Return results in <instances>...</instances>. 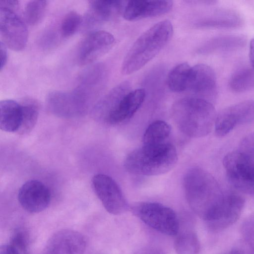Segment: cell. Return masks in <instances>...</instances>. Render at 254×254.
I'll use <instances>...</instances> for the list:
<instances>
[{
    "label": "cell",
    "instance_id": "6da1fadb",
    "mask_svg": "<svg viewBox=\"0 0 254 254\" xmlns=\"http://www.w3.org/2000/svg\"><path fill=\"white\" fill-rule=\"evenodd\" d=\"M183 186L190 207L205 222L227 191L209 173L198 168L190 169L186 173Z\"/></svg>",
    "mask_w": 254,
    "mask_h": 254
},
{
    "label": "cell",
    "instance_id": "7a4b0ae2",
    "mask_svg": "<svg viewBox=\"0 0 254 254\" xmlns=\"http://www.w3.org/2000/svg\"><path fill=\"white\" fill-rule=\"evenodd\" d=\"M171 114L178 127L185 134L194 138L209 133L217 116L212 103L193 97L177 100L172 106Z\"/></svg>",
    "mask_w": 254,
    "mask_h": 254
},
{
    "label": "cell",
    "instance_id": "3957f363",
    "mask_svg": "<svg viewBox=\"0 0 254 254\" xmlns=\"http://www.w3.org/2000/svg\"><path fill=\"white\" fill-rule=\"evenodd\" d=\"M173 27L168 20L160 21L144 32L133 43L122 64V72L131 74L144 66L166 45Z\"/></svg>",
    "mask_w": 254,
    "mask_h": 254
},
{
    "label": "cell",
    "instance_id": "277c9868",
    "mask_svg": "<svg viewBox=\"0 0 254 254\" xmlns=\"http://www.w3.org/2000/svg\"><path fill=\"white\" fill-rule=\"evenodd\" d=\"M178 160L175 147L169 142L143 145L130 153L124 162L128 172L142 176H157L166 173Z\"/></svg>",
    "mask_w": 254,
    "mask_h": 254
},
{
    "label": "cell",
    "instance_id": "5b68a950",
    "mask_svg": "<svg viewBox=\"0 0 254 254\" xmlns=\"http://www.w3.org/2000/svg\"><path fill=\"white\" fill-rule=\"evenodd\" d=\"M223 164L230 183L237 190L254 195V154L248 149L225 155Z\"/></svg>",
    "mask_w": 254,
    "mask_h": 254
},
{
    "label": "cell",
    "instance_id": "8992f818",
    "mask_svg": "<svg viewBox=\"0 0 254 254\" xmlns=\"http://www.w3.org/2000/svg\"><path fill=\"white\" fill-rule=\"evenodd\" d=\"M132 210L152 229L168 236H176L178 234V218L171 208L157 202H141L132 206Z\"/></svg>",
    "mask_w": 254,
    "mask_h": 254
},
{
    "label": "cell",
    "instance_id": "52a82bcc",
    "mask_svg": "<svg viewBox=\"0 0 254 254\" xmlns=\"http://www.w3.org/2000/svg\"><path fill=\"white\" fill-rule=\"evenodd\" d=\"M92 98L77 86L68 91H53L47 98L49 109L54 114L64 117L78 115L85 112Z\"/></svg>",
    "mask_w": 254,
    "mask_h": 254
},
{
    "label": "cell",
    "instance_id": "ba28073f",
    "mask_svg": "<svg viewBox=\"0 0 254 254\" xmlns=\"http://www.w3.org/2000/svg\"><path fill=\"white\" fill-rule=\"evenodd\" d=\"M93 189L109 213L119 215L126 212L128 204L120 187L110 176L102 174L92 179Z\"/></svg>",
    "mask_w": 254,
    "mask_h": 254
},
{
    "label": "cell",
    "instance_id": "9c48e42d",
    "mask_svg": "<svg viewBox=\"0 0 254 254\" xmlns=\"http://www.w3.org/2000/svg\"><path fill=\"white\" fill-rule=\"evenodd\" d=\"M245 205V199L240 194L227 191L206 222L214 232L223 230L232 225L239 218Z\"/></svg>",
    "mask_w": 254,
    "mask_h": 254
},
{
    "label": "cell",
    "instance_id": "30bf717a",
    "mask_svg": "<svg viewBox=\"0 0 254 254\" xmlns=\"http://www.w3.org/2000/svg\"><path fill=\"white\" fill-rule=\"evenodd\" d=\"M254 121V101L245 100L228 107L217 115L214 128L216 134L224 136L239 125Z\"/></svg>",
    "mask_w": 254,
    "mask_h": 254
},
{
    "label": "cell",
    "instance_id": "8fae6325",
    "mask_svg": "<svg viewBox=\"0 0 254 254\" xmlns=\"http://www.w3.org/2000/svg\"><path fill=\"white\" fill-rule=\"evenodd\" d=\"M0 33L1 41L10 49L18 51L25 47L27 27L11 9L0 7Z\"/></svg>",
    "mask_w": 254,
    "mask_h": 254
},
{
    "label": "cell",
    "instance_id": "7c38bea8",
    "mask_svg": "<svg viewBox=\"0 0 254 254\" xmlns=\"http://www.w3.org/2000/svg\"><path fill=\"white\" fill-rule=\"evenodd\" d=\"M110 33L104 30L92 31L81 42L78 50V60L81 64L92 63L108 52L115 43Z\"/></svg>",
    "mask_w": 254,
    "mask_h": 254
},
{
    "label": "cell",
    "instance_id": "4fadbf2b",
    "mask_svg": "<svg viewBox=\"0 0 254 254\" xmlns=\"http://www.w3.org/2000/svg\"><path fill=\"white\" fill-rule=\"evenodd\" d=\"M213 69L204 64H197L191 67L187 90L195 96L193 97L211 103L216 95V80Z\"/></svg>",
    "mask_w": 254,
    "mask_h": 254
},
{
    "label": "cell",
    "instance_id": "5bb4252c",
    "mask_svg": "<svg viewBox=\"0 0 254 254\" xmlns=\"http://www.w3.org/2000/svg\"><path fill=\"white\" fill-rule=\"evenodd\" d=\"M18 200L22 207L30 213H39L47 208L51 193L44 184L37 180L26 182L19 189Z\"/></svg>",
    "mask_w": 254,
    "mask_h": 254
},
{
    "label": "cell",
    "instance_id": "9a60e30c",
    "mask_svg": "<svg viewBox=\"0 0 254 254\" xmlns=\"http://www.w3.org/2000/svg\"><path fill=\"white\" fill-rule=\"evenodd\" d=\"M86 241L80 233L69 229L59 231L48 241L43 254H84Z\"/></svg>",
    "mask_w": 254,
    "mask_h": 254
},
{
    "label": "cell",
    "instance_id": "2e32d148",
    "mask_svg": "<svg viewBox=\"0 0 254 254\" xmlns=\"http://www.w3.org/2000/svg\"><path fill=\"white\" fill-rule=\"evenodd\" d=\"M173 5L171 0L127 1L123 13L128 21L137 20L164 14L169 11Z\"/></svg>",
    "mask_w": 254,
    "mask_h": 254
},
{
    "label": "cell",
    "instance_id": "e0dca14e",
    "mask_svg": "<svg viewBox=\"0 0 254 254\" xmlns=\"http://www.w3.org/2000/svg\"><path fill=\"white\" fill-rule=\"evenodd\" d=\"M145 97L143 89L130 90L122 98L106 123L116 125L128 120L140 107Z\"/></svg>",
    "mask_w": 254,
    "mask_h": 254
},
{
    "label": "cell",
    "instance_id": "ac0fdd59",
    "mask_svg": "<svg viewBox=\"0 0 254 254\" xmlns=\"http://www.w3.org/2000/svg\"><path fill=\"white\" fill-rule=\"evenodd\" d=\"M130 90L128 81H124L113 88L95 105L94 116L106 122L122 98Z\"/></svg>",
    "mask_w": 254,
    "mask_h": 254
},
{
    "label": "cell",
    "instance_id": "d6986e66",
    "mask_svg": "<svg viewBox=\"0 0 254 254\" xmlns=\"http://www.w3.org/2000/svg\"><path fill=\"white\" fill-rule=\"evenodd\" d=\"M23 112L20 103L11 99L0 102V127L6 132H17L22 124Z\"/></svg>",
    "mask_w": 254,
    "mask_h": 254
},
{
    "label": "cell",
    "instance_id": "ffe728a7",
    "mask_svg": "<svg viewBox=\"0 0 254 254\" xmlns=\"http://www.w3.org/2000/svg\"><path fill=\"white\" fill-rule=\"evenodd\" d=\"M127 1L94 0L89 1L90 20L97 22L111 20L124 12Z\"/></svg>",
    "mask_w": 254,
    "mask_h": 254
},
{
    "label": "cell",
    "instance_id": "44dd1931",
    "mask_svg": "<svg viewBox=\"0 0 254 254\" xmlns=\"http://www.w3.org/2000/svg\"><path fill=\"white\" fill-rule=\"evenodd\" d=\"M191 67L183 63L172 69L167 77V84L171 91L180 92L187 90Z\"/></svg>",
    "mask_w": 254,
    "mask_h": 254
},
{
    "label": "cell",
    "instance_id": "7402d4cb",
    "mask_svg": "<svg viewBox=\"0 0 254 254\" xmlns=\"http://www.w3.org/2000/svg\"><path fill=\"white\" fill-rule=\"evenodd\" d=\"M23 112L21 126L17 133L24 134L29 132L35 126L39 116L38 102L34 99L25 98L20 102Z\"/></svg>",
    "mask_w": 254,
    "mask_h": 254
},
{
    "label": "cell",
    "instance_id": "603a6c76",
    "mask_svg": "<svg viewBox=\"0 0 254 254\" xmlns=\"http://www.w3.org/2000/svg\"><path fill=\"white\" fill-rule=\"evenodd\" d=\"M170 125L165 121L157 120L152 122L145 131L144 145H155L165 142L171 132Z\"/></svg>",
    "mask_w": 254,
    "mask_h": 254
},
{
    "label": "cell",
    "instance_id": "cb8c5ba5",
    "mask_svg": "<svg viewBox=\"0 0 254 254\" xmlns=\"http://www.w3.org/2000/svg\"><path fill=\"white\" fill-rule=\"evenodd\" d=\"M174 248L177 254H198L200 243L196 233L186 231L179 234L175 241Z\"/></svg>",
    "mask_w": 254,
    "mask_h": 254
},
{
    "label": "cell",
    "instance_id": "d4e9b609",
    "mask_svg": "<svg viewBox=\"0 0 254 254\" xmlns=\"http://www.w3.org/2000/svg\"><path fill=\"white\" fill-rule=\"evenodd\" d=\"M229 86L236 92L248 91L254 87V70L242 68L236 71L231 77Z\"/></svg>",
    "mask_w": 254,
    "mask_h": 254
},
{
    "label": "cell",
    "instance_id": "484cf974",
    "mask_svg": "<svg viewBox=\"0 0 254 254\" xmlns=\"http://www.w3.org/2000/svg\"><path fill=\"white\" fill-rule=\"evenodd\" d=\"M47 3L48 1L45 0L29 1L25 5L24 11L26 22L32 25L38 23L45 13Z\"/></svg>",
    "mask_w": 254,
    "mask_h": 254
},
{
    "label": "cell",
    "instance_id": "4316f807",
    "mask_svg": "<svg viewBox=\"0 0 254 254\" xmlns=\"http://www.w3.org/2000/svg\"><path fill=\"white\" fill-rule=\"evenodd\" d=\"M81 16L75 11H70L64 16L61 26L62 35L68 37L73 35L78 29L82 22Z\"/></svg>",
    "mask_w": 254,
    "mask_h": 254
},
{
    "label": "cell",
    "instance_id": "83f0119b",
    "mask_svg": "<svg viewBox=\"0 0 254 254\" xmlns=\"http://www.w3.org/2000/svg\"><path fill=\"white\" fill-rule=\"evenodd\" d=\"M28 238L23 230H16L12 234L9 244L15 248L21 254H27Z\"/></svg>",
    "mask_w": 254,
    "mask_h": 254
},
{
    "label": "cell",
    "instance_id": "f1b7e54d",
    "mask_svg": "<svg viewBox=\"0 0 254 254\" xmlns=\"http://www.w3.org/2000/svg\"><path fill=\"white\" fill-rule=\"evenodd\" d=\"M6 46L5 44L0 41V70L5 66L7 59V52L6 49Z\"/></svg>",
    "mask_w": 254,
    "mask_h": 254
},
{
    "label": "cell",
    "instance_id": "f546056e",
    "mask_svg": "<svg viewBox=\"0 0 254 254\" xmlns=\"http://www.w3.org/2000/svg\"><path fill=\"white\" fill-rule=\"evenodd\" d=\"M242 246V248H237L240 254H254V241L248 242Z\"/></svg>",
    "mask_w": 254,
    "mask_h": 254
},
{
    "label": "cell",
    "instance_id": "4dcf8cb0",
    "mask_svg": "<svg viewBox=\"0 0 254 254\" xmlns=\"http://www.w3.org/2000/svg\"><path fill=\"white\" fill-rule=\"evenodd\" d=\"M0 254H21L15 248L9 244L0 246Z\"/></svg>",
    "mask_w": 254,
    "mask_h": 254
},
{
    "label": "cell",
    "instance_id": "1f68e13d",
    "mask_svg": "<svg viewBox=\"0 0 254 254\" xmlns=\"http://www.w3.org/2000/svg\"><path fill=\"white\" fill-rule=\"evenodd\" d=\"M135 254H164V253L160 249L150 247L141 249Z\"/></svg>",
    "mask_w": 254,
    "mask_h": 254
},
{
    "label": "cell",
    "instance_id": "d6a6232c",
    "mask_svg": "<svg viewBox=\"0 0 254 254\" xmlns=\"http://www.w3.org/2000/svg\"><path fill=\"white\" fill-rule=\"evenodd\" d=\"M18 3V1L14 0H0V7H4L9 9L15 7Z\"/></svg>",
    "mask_w": 254,
    "mask_h": 254
},
{
    "label": "cell",
    "instance_id": "836d02e7",
    "mask_svg": "<svg viewBox=\"0 0 254 254\" xmlns=\"http://www.w3.org/2000/svg\"><path fill=\"white\" fill-rule=\"evenodd\" d=\"M249 58L252 66L254 70V38H253L250 44Z\"/></svg>",
    "mask_w": 254,
    "mask_h": 254
},
{
    "label": "cell",
    "instance_id": "e575fe53",
    "mask_svg": "<svg viewBox=\"0 0 254 254\" xmlns=\"http://www.w3.org/2000/svg\"><path fill=\"white\" fill-rule=\"evenodd\" d=\"M224 254H240L239 251L236 249H234L227 253H226Z\"/></svg>",
    "mask_w": 254,
    "mask_h": 254
}]
</instances>
